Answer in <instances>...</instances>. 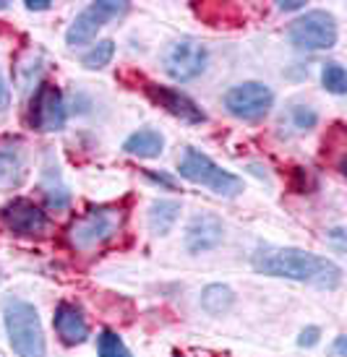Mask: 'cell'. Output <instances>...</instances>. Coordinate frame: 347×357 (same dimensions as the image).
Returning a JSON list of instances; mask_svg holds the SVG:
<instances>
[{"label":"cell","instance_id":"obj_1","mask_svg":"<svg viewBox=\"0 0 347 357\" xmlns=\"http://www.w3.org/2000/svg\"><path fill=\"white\" fill-rule=\"evenodd\" d=\"M258 274L293 279L321 289H337L342 284V268L329 258L300 248H258L251 258Z\"/></svg>","mask_w":347,"mask_h":357},{"label":"cell","instance_id":"obj_2","mask_svg":"<svg viewBox=\"0 0 347 357\" xmlns=\"http://www.w3.org/2000/svg\"><path fill=\"white\" fill-rule=\"evenodd\" d=\"M123 222H126V211L120 206H91L71 222L66 238L73 250L89 253L115 238L123 229Z\"/></svg>","mask_w":347,"mask_h":357},{"label":"cell","instance_id":"obj_3","mask_svg":"<svg viewBox=\"0 0 347 357\" xmlns=\"http://www.w3.org/2000/svg\"><path fill=\"white\" fill-rule=\"evenodd\" d=\"M6 331H8L10 347L19 357H47V344L42 334V324L37 307L19 298H8L3 305Z\"/></svg>","mask_w":347,"mask_h":357},{"label":"cell","instance_id":"obj_4","mask_svg":"<svg viewBox=\"0 0 347 357\" xmlns=\"http://www.w3.org/2000/svg\"><path fill=\"white\" fill-rule=\"evenodd\" d=\"M180 178L191 180L196 185H207L212 193L217 196H238L243 190V180L238 175H232L228 169H222L219 165H214L207 154H201L198 149H186L183 159L178 165Z\"/></svg>","mask_w":347,"mask_h":357},{"label":"cell","instance_id":"obj_5","mask_svg":"<svg viewBox=\"0 0 347 357\" xmlns=\"http://www.w3.org/2000/svg\"><path fill=\"white\" fill-rule=\"evenodd\" d=\"M290 42L300 50H332L337 45V19L329 10H308L290 24Z\"/></svg>","mask_w":347,"mask_h":357},{"label":"cell","instance_id":"obj_6","mask_svg":"<svg viewBox=\"0 0 347 357\" xmlns=\"http://www.w3.org/2000/svg\"><path fill=\"white\" fill-rule=\"evenodd\" d=\"M128 13V3L123 0H97L87 8L81 10L79 16L73 19V24L66 31V42L71 47H79V45H87L97 37V31L110 24L112 19H120Z\"/></svg>","mask_w":347,"mask_h":357},{"label":"cell","instance_id":"obj_7","mask_svg":"<svg viewBox=\"0 0 347 357\" xmlns=\"http://www.w3.org/2000/svg\"><path fill=\"white\" fill-rule=\"evenodd\" d=\"M207 47L198 40L183 37L168 45V50L162 52V68L172 81H193L207 68Z\"/></svg>","mask_w":347,"mask_h":357},{"label":"cell","instance_id":"obj_8","mask_svg":"<svg viewBox=\"0 0 347 357\" xmlns=\"http://www.w3.org/2000/svg\"><path fill=\"white\" fill-rule=\"evenodd\" d=\"M272 105H274V94L261 81H243L225 94V107L230 115H235L238 120H248V123L267 118Z\"/></svg>","mask_w":347,"mask_h":357},{"label":"cell","instance_id":"obj_9","mask_svg":"<svg viewBox=\"0 0 347 357\" xmlns=\"http://www.w3.org/2000/svg\"><path fill=\"white\" fill-rule=\"evenodd\" d=\"M29 123L31 128L42 130V133H52L66 126V102L55 84L42 81L37 86L29 105Z\"/></svg>","mask_w":347,"mask_h":357},{"label":"cell","instance_id":"obj_10","mask_svg":"<svg viewBox=\"0 0 347 357\" xmlns=\"http://www.w3.org/2000/svg\"><path fill=\"white\" fill-rule=\"evenodd\" d=\"M0 222L3 227L13 232V235H42L47 229V214L42 211L34 201L16 199L0 211Z\"/></svg>","mask_w":347,"mask_h":357},{"label":"cell","instance_id":"obj_11","mask_svg":"<svg viewBox=\"0 0 347 357\" xmlns=\"http://www.w3.org/2000/svg\"><path fill=\"white\" fill-rule=\"evenodd\" d=\"M144 89H147V97L154 102L157 107L168 109L170 115L180 118L183 123H189V126H201V123H207V112L198 107L191 97H186L183 91L170 89V86H159V84H147Z\"/></svg>","mask_w":347,"mask_h":357},{"label":"cell","instance_id":"obj_12","mask_svg":"<svg viewBox=\"0 0 347 357\" xmlns=\"http://www.w3.org/2000/svg\"><path fill=\"white\" fill-rule=\"evenodd\" d=\"M222 219L214 217V214H196L191 219L189 229H186V248L191 253H207V250H214L222 243Z\"/></svg>","mask_w":347,"mask_h":357},{"label":"cell","instance_id":"obj_13","mask_svg":"<svg viewBox=\"0 0 347 357\" xmlns=\"http://www.w3.org/2000/svg\"><path fill=\"white\" fill-rule=\"evenodd\" d=\"M52 324H55V331L58 337L66 342V344H81L89 339V324L76 305L71 303H60L55 307V316H52Z\"/></svg>","mask_w":347,"mask_h":357},{"label":"cell","instance_id":"obj_14","mask_svg":"<svg viewBox=\"0 0 347 357\" xmlns=\"http://www.w3.org/2000/svg\"><path fill=\"white\" fill-rule=\"evenodd\" d=\"M27 175V157L19 146H0V188H16Z\"/></svg>","mask_w":347,"mask_h":357},{"label":"cell","instance_id":"obj_15","mask_svg":"<svg viewBox=\"0 0 347 357\" xmlns=\"http://www.w3.org/2000/svg\"><path fill=\"white\" fill-rule=\"evenodd\" d=\"M123 149L133 154V157H144V159H154L162 154L165 149V139H162V133L154 128H141L136 133H131L126 144H123Z\"/></svg>","mask_w":347,"mask_h":357},{"label":"cell","instance_id":"obj_16","mask_svg":"<svg viewBox=\"0 0 347 357\" xmlns=\"http://www.w3.org/2000/svg\"><path fill=\"white\" fill-rule=\"evenodd\" d=\"M178 217H180L178 201L159 199L149 206V229H152L154 235H168L170 229L175 227Z\"/></svg>","mask_w":347,"mask_h":357},{"label":"cell","instance_id":"obj_17","mask_svg":"<svg viewBox=\"0 0 347 357\" xmlns=\"http://www.w3.org/2000/svg\"><path fill=\"white\" fill-rule=\"evenodd\" d=\"M232 303H235V295H232V289L228 284H209L201 292V307L207 310L209 316L228 313L230 307H232Z\"/></svg>","mask_w":347,"mask_h":357},{"label":"cell","instance_id":"obj_18","mask_svg":"<svg viewBox=\"0 0 347 357\" xmlns=\"http://www.w3.org/2000/svg\"><path fill=\"white\" fill-rule=\"evenodd\" d=\"M115 55V42L112 40H102L97 42L89 52H84V58H81V66L89 70H97V68H105L110 66V60Z\"/></svg>","mask_w":347,"mask_h":357},{"label":"cell","instance_id":"obj_19","mask_svg":"<svg viewBox=\"0 0 347 357\" xmlns=\"http://www.w3.org/2000/svg\"><path fill=\"white\" fill-rule=\"evenodd\" d=\"M321 84L332 94H345L347 91V70L339 63H327L321 70Z\"/></svg>","mask_w":347,"mask_h":357},{"label":"cell","instance_id":"obj_20","mask_svg":"<svg viewBox=\"0 0 347 357\" xmlns=\"http://www.w3.org/2000/svg\"><path fill=\"white\" fill-rule=\"evenodd\" d=\"M97 349H99V357H131L128 347L123 344V339L118 334H112V331H102L99 334Z\"/></svg>","mask_w":347,"mask_h":357},{"label":"cell","instance_id":"obj_21","mask_svg":"<svg viewBox=\"0 0 347 357\" xmlns=\"http://www.w3.org/2000/svg\"><path fill=\"white\" fill-rule=\"evenodd\" d=\"M290 118H293V126L300 130H308L313 128L318 123V115L313 107H306V105H300V107H293V112H290Z\"/></svg>","mask_w":347,"mask_h":357},{"label":"cell","instance_id":"obj_22","mask_svg":"<svg viewBox=\"0 0 347 357\" xmlns=\"http://www.w3.org/2000/svg\"><path fill=\"white\" fill-rule=\"evenodd\" d=\"M318 334H321V328L318 326L303 328V331H300V337H297V344H300V347H313V344L318 342Z\"/></svg>","mask_w":347,"mask_h":357},{"label":"cell","instance_id":"obj_23","mask_svg":"<svg viewBox=\"0 0 347 357\" xmlns=\"http://www.w3.org/2000/svg\"><path fill=\"white\" fill-rule=\"evenodd\" d=\"M144 178L152 180V183H159V185H165V188H175V180L170 178V175H165V172H152V169H147L144 172Z\"/></svg>","mask_w":347,"mask_h":357},{"label":"cell","instance_id":"obj_24","mask_svg":"<svg viewBox=\"0 0 347 357\" xmlns=\"http://www.w3.org/2000/svg\"><path fill=\"white\" fill-rule=\"evenodd\" d=\"M8 102H10V89H8V81L0 76V112L8 107Z\"/></svg>","mask_w":347,"mask_h":357},{"label":"cell","instance_id":"obj_25","mask_svg":"<svg viewBox=\"0 0 347 357\" xmlns=\"http://www.w3.org/2000/svg\"><path fill=\"white\" fill-rule=\"evenodd\" d=\"M277 6H279V10H297V8H303V0H282Z\"/></svg>","mask_w":347,"mask_h":357},{"label":"cell","instance_id":"obj_26","mask_svg":"<svg viewBox=\"0 0 347 357\" xmlns=\"http://www.w3.org/2000/svg\"><path fill=\"white\" fill-rule=\"evenodd\" d=\"M27 8L29 10H47L50 3L47 0H27Z\"/></svg>","mask_w":347,"mask_h":357},{"label":"cell","instance_id":"obj_27","mask_svg":"<svg viewBox=\"0 0 347 357\" xmlns=\"http://www.w3.org/2000/svg\"><path fill=\"white\" fill-rule=\"evenodd\" d=\"M334 355L345 357V337H337V342H334Z\"/></svg>","mask_w":347,"mask_h":357},{"label":"cell","instance_id":"obj_28","mask_svg":"<svg viewBox=\"0 0 347 357\" xmlns=\"http://www.w3.org/2000/svg\"><path fill=\"white\" fill-rule=\"evenodd\" d=\"M3 8H8V3H6V0H0V10Z\"/></svg>","mask_w":347,"mask_h":357}]
</instances>
